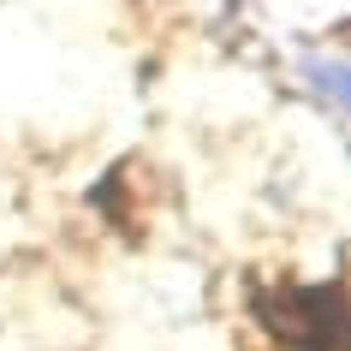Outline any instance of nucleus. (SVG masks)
Returning a JSON list of instances; mask_svg holds the SVG:
<instances>
[{
    "label": "nucleus",
    "mask_w": 351,
    "mask_h": 351,
    "mask_svg": "<svg viewBox=\"0 0 351 351\" xmlns=\"http://www.w3.org/2000/svg\"><path fill=\"white\" fill-rule=\"evenodd\" d=\"M262 328L298 351H351V292L346 286H280L256 292Z\"/></svg>",
    "instance_id": "nucleus-1"
},
{
    "label": "nucleus",
    "mask_w": 351,
    "mask_h": 351,
    "mask_svg": "<svg viewBox=\"0 0 351 351\" xmlns=\"http://www.w3.org/2000/svg\"><path fill=\"white\" fill-rule=\"evenodd\" d=\"M315 77H322L328 90H346V95H351V66H346V72H315Z\"/></svg>",
    "instance_id": "nucleus-2"
}]
</instances>
